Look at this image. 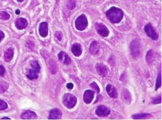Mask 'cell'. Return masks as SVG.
Listing matches in <instances>:
<instances>
[{
  "instance_id": "1",
  "label": "cell",
  "mask_w": 162,
  "mask_h": 120,
  "mask_svg": "<svg viewBox=\"0 0 162 120\" xmlns=\"http://www.w3.org/2000/svg\"><path fill=\"white\" fill-rule=\"evenodd\" d=\"M106 15L111 22L113 23H118L123 19V12L119 8L112 7L106 12Z\"/></svg>"
},
{
  "instance_id": "2",
  "label": "cell",
  "mask_w": 162,
  "mask_h": 120,
  "mask_svg": "<svg viewBox=\"0 0 162 120\" xmlns=\"http://www.w3.org/2000/svg\"><path fill=\"white\" fill-rule=\"evenodd\" d=\"M77 103V98L71 93H66L63 97V103L64 106L69 108H74Z\"/></svg>"
},
{
  "instance_id": "3",
  "label": "cell",
  "mask_w": 162,
  "mask_h": 120,
  "mask_svg": "<svg viewBox=\"0 0 162 120\" xmlns=\"http://www.w3.org/2000/svg\"><path fill=\"white\" fill-rule=\"evenodd\" d=\"M75 27L79 31H83L86 28L88 25V20L84 14H82L75 21Z\"/></svg>"
},
{
  "instance_id": "4",
  "label": "cell",
  "mask_w": 162,
  "mask_h": 120,
  "mask_svg": "<svg viewBox=\"0 0 162 120\" xmlns=\"http://www.w3.org/2000/svg\"><path fill=\"white\" fill-rule=\"evenodd\" d=\"M129 47L132 57L133 58H137L141 52L140 44L139 41L137 40H133L130 43Z\"/></svg>"
},
{
  "instance_id": "5",
  "label": "cell",
  "mask_w": 162,
  "mask_h": 120,
  "mask_svg": "<svg viewBox=\"0 0 162 120\" xmlns=\"http://www.w3.org/2000/svg\"><path fill=\"white\" fill-rule=\"evenodd\" d=\"M96 29L98 34L103 37H107L109 35V30L106 26L100 22H96L95 24Z\"/></svg>"
},
{
  "instance_id": "6",
  "label": "cell",
  "mask_w": 162,
  "mask_h": 120,
  "mask_svg": "<svg viewBox=\"0 0 162 120\" xmlns=\"http://www.w3.org/2000/svg\"><path fill=\"white\" fill-rule=\"evenodd\" d=\"M144 30L147 36L152 40H157L158 38V35L156 32L155 30L150 23H148L145 26Z\"/></svg>"
},
{
  "instance_id": "7",
  "label": "cell",
  "mask_w": 162,
  "mask_h": 120,
  "mask_svg": "<svg viewBox=\"0 0 162 120\" xmlns=\"http://www.w3.org/2000/svg\"><path fill=\"white\" fill-rule=\"evenodd\" d=\"M110 113V110L104 105H100L97 108L96 114L100 117H104L108 116Z\"/></svg>"
},
{
  "instance_id": "8",
  "label": "cell",
  "mask_w": 162,
  "mask_h": 120,
  "mask_svg": "<svg viewBox=\"0 0 162 120\" xmlns=\"http://www.w3.org/2000/svg\"><path fill=\"white\" fill-rule=\"evenodd\" d=\"M96 69L98 74L102 77H105L107 76L108 69L107 66L102 63H98L96 65Z\"/></svg>"
},
{
  "instance_id": "9",
  "label": "cell",
  "mask_w": 162,
  "mask_h": 120,
  "mask_svg": "<svg viewBox=\"0 0 162 120\" xmlns=\"http://www.w3.org/2000/svg\"><path fill=\"white\" fill-rule=\"evenodd\" d=\"M62 112L58 108H54L52 109L50 112L48 119L50 120H59L62 117Z\"/></svg>"
},
{
  "instance_id": "10",
  "label": "cell",
  "mask_w": 162,
  "mask_h": 120,
  "mask_svg": "<svg viewBox=\"0 0 162 120\" xmlns=\"http://www.w3.org/2000/svg\"><path fill=\"white\" fill-rule=\"evenodd\" d=\"M95 93L93 91L88 89L85 91L83 95V100L86 104H89L91 103L94 98Z\"/></svg>"
},
{
  "instance_id": "11",
  "label": "cell",
  "mask_w": 162,
  "mask_h": 120,
  "mask_svg": "<svg viewBox=\"0 0 162 120\" xmlns=\"http://www.w3.org/2000/svg\"><path fill=\"white\" fill-rule=\"evenodd\" d=\"M39 32L41 36L45 38L48 35V24L46 22H41L39 25Z\"/></svg>"
},
{
  "instance_id": "12",
  "label": "cell",
  "mask_w": 162,
  "mask_h": 120,
  "mask_svg": "<svg viewBox=\"0 0 162 120\" xmlns=\"http://www.w3.org/2000/svg\"><path fill=\"white\" fill-rule=\"evenodd\" d=\"M59 60L65 65H68L71 63V58L64 52H60L58 55Z\"/></svg>"
},
{
  "instance_id": "13",
  "label": "cell",
  "mask_w": 162,
  "mask_h": 120,
  "mask_svg": "<svg viewBox=\"0 0 162 120\" xmlns=\"http://www.w3.org/2000/svg\"><path fill=\"white\" fill-rule=\"evenodd\" d=\"M106 91H107V94L111 98H116L118 96L117 89L111 85H107L106 87Z\"/></svg>"
},
{
  "instance_id": "14",
  "label": "cell",
  "mask_w": 162,
  "mask_h": 120,
  "mask_svg": "<svg viewBox=\"0 0 162 120\" xmlns=\"http://www.w3.org/2000/svg\"><path fill=\"white\" fill-rule=\"evenodd\" d=\"M71 51L74 56L79 57L82 52L81 45L79 43H74V44L72 45L71 48Z\"/></svg>"
},
{
  "instance_id": "15",
  "label": "cell",
  "mask_w": 162,
  "mask_h": 120,
  "mask_svg": "<svg viewBox=\"0 0 162 120\" xmlns=\"http://www.w3.org/2000/svg\"><path fill=\"white\" fill-rule=\"evenodd\" d=\"M28 21L26 19L23 18H19L16 21L15 26L16 28L19 30L25 29L28 26Z\"/></svg>"
},
{
  "instance_id": "16",
  "label": "cell",
  "mask_w": 162,
  "mask_h": 120,
  "mask_svg": "<svg viewBox=\"0 0 162 120\" xmlns=\"http://www.w3.org/2000/svg\"><path fill=\"white\" fill-rule=\"evenodd\" d=\"M21 118L23 120H33L37 117L36 113L30 110L24 112L21 114Z\"/></svg>"
},
{
  "instance_id": "17",
  "label": "cell",
  "mask_w": 162,
  "mask_h": 120,
  "mask_svg": "<svg viewBox=\"0 0 162 120\" xmlns=\"http://www.w3.org/2000/svg\"><path fill=\"white\" fill-rule=\"evenodd\" d=\"M100 51V45L96 41H93L92 42L89 47L90 53L93 55H96Z\"/></svg>"
},
{
  "instance_id": "18",
  "label": "cell",
  "mask_w": 162,
  "mask_h": 120,
  "mask_svg": "<svg viewBox=\"0 0 162 120\" xmlns=\"http://www.w3.org/2000/svg\"><path fill=\"white\" fill-rule=\"evenodd\" d=\"M14 53V51L13 48H10L8 49L6 51L4 55V58L5 61L7 62L11 61L13 57Z\"/></svg>"
},
{
  "instance_id": "19",
  "label": "cell",
  "mask_w": 162,
  "mask_h": 120,
  "mask_svg": "<svg viewBox=\"0 0 162 120\" xmlns=\"http://www.w3.org/2000/svg\"><path fill=\"white\" fill-rule=\"evenodd\" d=\"M39 72H40V70L35 69V68H33V69H29V72L27 76L30 80L37 79L38 78V74Z\"/></svg>"
},
{
  "instance_id": "20",
  "label": "cell",
  "mask_w": 162,
  "mask_h": 120,
  "mask_svg": "<svg viewBox=\"0 0 162 120\" xmlns=\"http://www.w3.org/2000/svg\"><path fill=\"white\" fill-rule=\"evenodd\" d=\"M122 97L123 101L127 104H130L131 101V96L130 93L127 89H124L122 93Z\"/></svg>"
},
{
  "instance_id": "21",
  "label": "cell",
  "mask_w": 162,
  "mask_h": 120,
  "mask_svg": "<svg viewBox=\"0 0 162 120\" xmlns=\"http://www.w3.org/2000/svg\"><path fill=\"white\" fill-rule=\"evenodd\" d=\"M151 116V115H150V114H149V113H143L134 114V115H132V117L134 119L139 120V119L146 118H147L148 117Z\"/></svg>"
},
{
  "instance_id": "22",
  "label": "cell",
  "mask_w": 162,
  "mask_h": 120,
  "mask_svg": "<svg viewBox=\"0 0 162 120\" xmlns=\"http://www.w3.org/2000/svg\"><path fill=\"white\" fill-rule=\"evenodd\" d=\"M154 58L153 51L150 50L148 51L146 55V60L148 63L150 64L153 62Z\"/></svg>"
},
{
  "instance_id": "23",
  "label": "cell",
  "mask_w": 162,
  "mask_h": 120,
  "mask_svg": "<svg viewBox=\"0 0 162 120\" xmlns=\"http://www.w3.org/2000/svg\"><path fill=\"white\" fill-rule=\"evenodd\" d=\"M162 85V76L161 72L159 73L156 79V82L155 84V91H157L161 87Z\"/></svg>"
},
{
  "instance_id": "24",
  "label": "cell",
  "mask_w": 162,
  "mask_h": 120,
  "mask_svg": "<svg viewBox=\"0 0 162 120\" xmlns=\"http://www.w3.org/2000/svg\"><path fill=\"white\" fill-rule=\"evenodd\" d=\"M57 66L55 62H50V70L52 74H55L57 72Z\"/></svg>"
},
{
  "instance_id": "25",
  "label": "cell",
  "mask_w": 162,
  "mask_h": 120,
  "mask_svg": "<svg viewBox=\"0 0 162 120\" xmlns=\"http://www.w3.org/2000/svg\"><path fill=\"white\" fill-rule=\"evenodd\" d=\"M10 18V15L5 11L0 12V19L3 20H8Z\"/></svg>"
},
{
  "instance_id": "26",
  "label": "cell",
  "mask_w": 162,
  "mask_h": 120,
  "mask_svg": "<svg viewBox=\"0 0 162 120\" xmlns=\"http://www.w3.org/2000/svg\"><path fill=\"white\" fill-rule=\"evenodd\" d=\"M67 5L68 8L70 10H72L76 7V1L74 0H68Z\"/></svg>"
},
{
  "instance_id": "27",
  "label": "cell",
  "mask_w": 162,
  "mask_h": 120,
  "mask_svg": "<svg viewBox=\"0 0 162 120\" xmlns=\"http://www.w3.org/2000/svg\"><path fill=\"white\" fill-rule=\"evenodd\" d=\"M9 87V85L6 83H0V93H3L7 90Z\"/></svg>"
},
{
  "instance_id": "28",
  "label": "cell",
  "mask_w": 162,
  "mask_h": 120,
  "mask_svg": "<svg viewBox=\"0 0 162 120\" xmlns=\"http://www.w3.org/2000/svg\"><path fill=\"white\" fill-rule=\"evenodd\" d=\"M90 86L91 87H92L93 89H95V91H97L98 93H100V89L98 87V85L95 82H93L91 83L90 84Z\"/></svg>"
},
{
  "instance_id": "29",
  "label": "cell",
  "mask_w": 162,
  "mask_h": 120,
  "mask_svg": "<svg viewBox=\"0 0 162 120\" xmlns=\"http://www.w3.org/2000/svg\"><path fill=\"white\" fill-rule=\"evenodd\" d=\"M7 108H8V105L7 103L2 100H0V110H6L7 109Z\"/></svg>"
},
{
  "instance_id": "30",
  "label": "cell",
  "mask_w": 162,
  "mask_h": 120,
  "mask_svg": "<svg viewBox=\"0 0 162 120\" xmlns=\"http://www.w3.org/2000/svg\"><path fill=\"white\" fill-rule=\"evenodd\" d=\"M152 103L154 104H160L162 102V98H161V96L160 95L157 97H155L153 98V99L152 100Z\"/></svg>"
},
{
  "instance_id": "31",
  "label": "cell",
  "mask_w": 162,
  "mask_h": 120,
  "mask_svg": "<svg viewBox=\"0 0 162 120\" xmlns=\"http://www.w3.org/2000/svg\"><path fill=\"white\" fill-rule=\"evenodd\" d=\"M55 36L56 37V38L59 41H61L62 40L63 34H62V32L60 31H56L55 33Z\"/></svg>"
},
{
  "instance_id": "32",
  "label": "cell",
  "mask_w": 162,
  "mask_h": 120,
  "mask_svg": "<svg viewBox=\"0 0 162 120\" xmlns=\"http://www.w3.org/2000/svg\"><path fill=\"white\" fill-rule=\"evenodd\" d=\"M5 70L3 66L0 65V76H3L5 74Z\"/></svg>"
},
{
  "instance_id": "33",
  "label": "cell",
  "mask_w": 162,
  "mask_h": 120,
  "mask_svg": "<svg viewBox=\"0 0 162 120\" xmlns=\"http://www.w3.org/2000/svg\"><path fill=\"white\" fill-rule=\"evenodd\" d=\"M66 87H67L68 89H72L74 87V85L72 83H68L67 84Z\"/></svg>"
},
{
  "instance_id": "34",
  "label": "cell",
  "mask_w": 162,
  "mask_h": 120,
  "mask_svg": "<svg viewBox=\"0 0 162 120\" xmlns=\"http://www.w3.org/2000/svg\"><path fill=\"white\" fill-rule=\"evenodd\" d=\"M4 38H5L4 33L3 32V31L0 30V42H1L2 40L4 39Z\"/></svg>"
},
{
  "instance_id": "35",
  "label": "cell",
  "mask_w": 162,
  "mask_h": 120,
  "mask_svg": "<svg viewBox=\"0 0 162 120\" xmlns=\"http://www.w3.org/2000/svg\"><path fill=\"white\" fill-rule=\"evenodd\" d=\"M16 14L17 15H19L20 13V11L19 10V9H17L15 11Z\"/></svg>"
},
{
  "instance_id": "36",
  "label": "cell",
  "mask_w": 162,
  "mask_h": 120,
  "mask_svg": "<svg viewBox=\"0 0 162 120\" xmlns=\"http://www.w3.org/2000/svg\"><path fill=\"white\" fill-rule=\"evenodd\" d=\"M2 120H5V119H7V120H11V118H9L8 117H4V118H3L1 119Z\"/></svg>"
},
{
  "instance_id": "37",
  "label": "cell",
  "mask_w": 162,
  "mask_h": 120,
  "mask_svg": "<svg viewBox=\"0 0 162 120\" xmlns=\"http://www.w3.org/2000/svg\"><path fill=\"white\" fill-rule=\"evenodd\" d=\"M17 2H19V3H22L23 2H24V0H17Z\"/></svg>"
}]
</instances>
